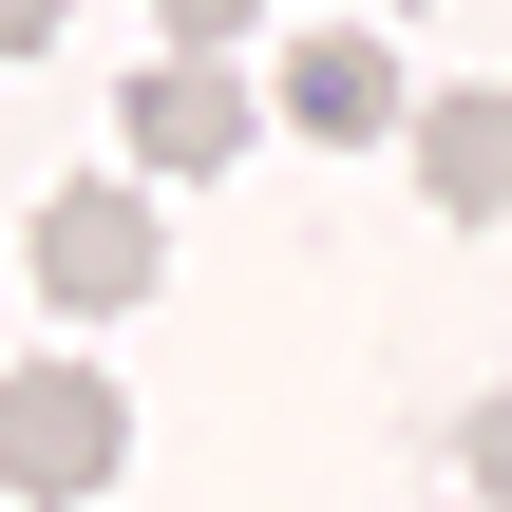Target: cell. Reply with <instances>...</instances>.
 I'll return each mask as SVG.
<instances>
[{
	"label": "cell",
	"instance_id": "cell-1",
	"mask_svg": "<svg viewBox=\"0 0 512 512\" xmlns=\"http://www.w3.org/2000/svg\"><path fill=\"white\" fill-rule=\"evenodd\" d=\"M114 456H133V399L95 361H0V494L76 512V494H114Z\"/></svg>",
	"mask_w": 512,
	"mask_h": 512
},
{
	"label": "cell",
	"instance_id": "cell-2",
	"mask_svg": "<svg viewBox=\"0 0 512 512\" xmlns=\"http://www.w3.org/2000/svg\"><path fill=\"white\" fill-rule=\"evenodd\" d=\"M152 285H171L152 190H57V209H38V304H57V323H133Z\"/></svg>",
	"mask_w": 512,
	"mask_h": 512
},
{
	"label": "cell",
	"instance_id": "cell-3",
	"mask_svg": "<svg viewBox=\"0 0 512 512\" xmlns=\"http://www.w3.org/2000/svg\"><path fill=\"white\" fill-rule=\"evenodd\" d=\"M114 133H133V171H171V190H209V171H228V152H247V76H228V57H190V38H171V57H152V76H133V114H114Z\"/></svg>",
	"mask_w": 512,
	"mask_h": 512
},
{
	"label": "cell",
	"instance_id": "cell-4",
	"mask_svg": "<svg viewBox=\"0 0 512 512\" xmlns=\"http://www.w3.org/2000/svg\"><path fill=\"white\" fill-rule=\"evenodd\" d=\"M399 133H418V190H437L456 228H494V209H512V95H494V76H475V95H418Z\"/></svg>",
	"mask_w": 512,
	"mask_h": 512
},
{
	"label": "cell",
	"instance_id": "cell-5",
	"mask_svg": "<svg viewBox=\"0 0 512 512\" xmlns=\"http://www.w3.org/2000/svg\"><path fill=\"white\" fill-rule=\"evenodd\" d=\"M418 95H399V38H304L285 57V133H323V152H361V133H399Z\"/></svg>",
	"mask_w": 512,
	"mask_h": 512
},
{
	"label": "cell",
	"instance_id": "cell-6",
	"mask_svg": "<svg viewBox=\"0 0 512 512\" xmlns=\"http://www.w3.org/2000/svg\"><path fill=\"white\" fill-rule=\"evenodd\" d=\"M456 494H494V512H512V399H475V418H456Z\"/></svg>",
	"mask_w": 512,
	"mask_h": 512
},
{
	"label": "cell",
	"instance_id": "cell-7",
	"mask_svg": "<svg viewBox=\"0 0 512 512\" xmlns=\"http://www.w3.org/2000/svg\"><path fill=\"white\" fill-rule=\"evenodd\" d=\"M152 19H171V38H190V57H228V38H247V19H266V0H152Z\"/></svg>",
	"mask_w": 512,
	"mask_h": 512
},
{
	"label": "cell",
	"instance_id": "cell-8",
	"mask_svg": "<svg viewBox=\"0 0 512 512\" xmlns=\"http://www.w3.org/2000/svg\"><path fill=\"white\" fill-rule=\"evenodd\" d=\"M38 38H57V0H0V57H38Z\"/></svg>",
	"mask_w": 512,
	"mask_h": 512
}]
</instances>
